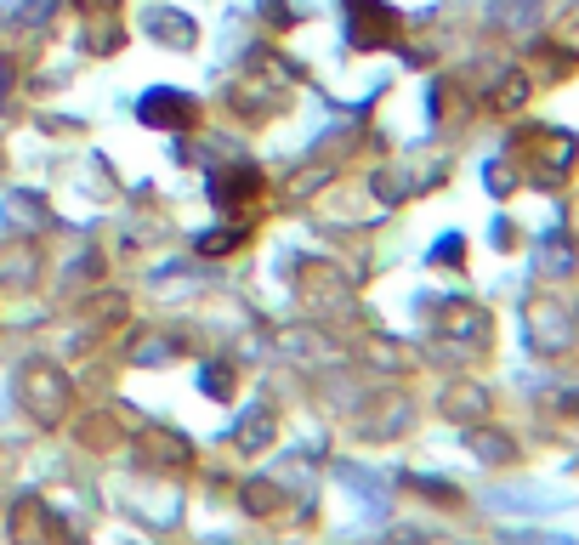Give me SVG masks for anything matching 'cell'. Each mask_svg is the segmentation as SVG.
<instances>
[{"mask_svg": "<svg viewBox=\"0 0 579 545\" xmlns=\"http://www.w3.org/2000/svg\"><path fill=\"white\" fill-rule=\"evenodd\" d=\"M137 114H142V120H148V125H182V120H188V114H193V108H188V97H171V91H154V97H148V103H142Z\"/></svg>", "mask_w": 579, "mask_h": 545, "instance_id": "2", "label": "cell"}, {"mask_svg": "<svg viewBox=\"0 0 579 545\" xmlns=\"http://www.w3.org/2000/svg\"><path fill=\"white\" fill-rule=\"evenodd\" d=\"M352 6V40L358 46H381L398 35V12H386L381 0H347Z\"/></svg>", "mask_w": 579, "mask_h": 545, "instance_id": "1", "label": "cell"}, {"mask_svg": "<svg viewBox=\"0 0 579 545\" xmlns=\"http://www.w3.org/2000/svg\"><path fill=\"white\" fill-rule=\"evenodd\" d=\"M211 194H216V205H228V199H250V194H262V182H256V171H250V165H239V171H222V176H216V188H211Z\"/></svg>", "mask_w": 579, "mask_h": 545, "instance_id": "3", "label": "cell"}, {"mask_svg": "<svg viewBox=\"0 0 579 545\" xmlns=\"http://www.w3.org/2000/svg\"><path fill=\"white\" fill-rule=\"evenodd\" d=\"M239 239H245V228H228V233H211V239H205L199 250H205V256H216V250H233Z\"/></svg>", "mask_w": 579, "mask_h": 545, "instance_id": "4", "label": "cell"}]
</instances>
